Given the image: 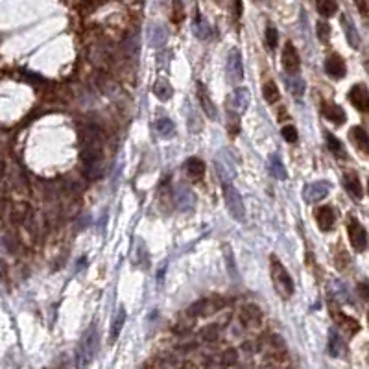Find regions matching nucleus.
<instances>
[{
    "mask_svg": "<svg viewBox=\"0 0 369 369\" xmlns=\"http://www.w3.org/2000/svg\"><path fill=\"white\" fill-rule=\"evenodd\" d=\"M325 139H327V146H329V149L334 153V157H338V159H345V157H347V151L343 148V144L340 143L332 133H325Z\"/></svg>",
    "mask_w": 369,
    "mask_h": 369,
    "instance_id": "cd10ccee",
    "label": "nucleus"
},
{
    "mask_svg": "<svg viewBox=\"0 0 369 369\" xmlns=\"http://www.w3.org/2000/svg\"><path fill=\"white\" fill-rule=\"evenodd\" d=\"M260 319V312L257 306H246L244 310H242V321H244V325H247V327H251V325H257Z\"/></svg>",
    "mask_w": 369,
    "mask_h": 369,
    "instance_id": "c85d7f7f",
    "label": "nucleus"
},
{
    "mask_svg": "<svg viewBox=\"0 0 369 369\" xmlns=\"http://www.w3.org/2000/svg\"><path fill=\"white\" fill-rule=\"evenodd\" d=\"M166 39H168V32H166V28H162L161 24H149V28H148L149 45L159 48V46H162L164 43H166Z\"/></svg>",
    "mask_w": 369,
    "mask_h": 369,
    "instance_id": "dca6fc26",
    "label": "nucleus"
},
{
    "mask_svg": "<svg viewBox=\"0 0 369 369\" xmlns=\"http://www.w3.org/2000/svg\"><path fill=\"white\" fill-rule=\"evenodd\" d=\"M153 94H155L159 100L166 102V100H170V98H172V94H174V89H172V85H170L168 79L159 78L155 81V85H153Z\"/></svg>",
    "mask_w": 369,
    "mask_h": 369,
    "instance_id": "5701e85b",
    "label": "nucleus"
},
{
    "mask_svg": "<svg viewBox=\"0 0 369 369\" xmlns=\"http://www.w3.org/2000/svg\"><path fill=\"white\" fill-rule=\"evenodd\" d=\"M262 96H264V100L268 102V104H277L279 102L281 91H279L277 83H275L273 79L264 81V85H262Z\"/></svg>",
    "mask_w": 369,
    "mask_h": 369,
    "instance_id": "393cba45",
    "label": "nucleus"
},
{
    "mask_svg": "<svg viewBox=\"0 0 369 369\" xmlns=\"http://www.w3.org/2000/svg\"><path fill=\"white\" fill-rule=\"evenodd\" d=\"M126 317H128V314H126V310L120 306L117 312V316H115V319H113V325H111L109 343H115L118 340V336H120V332H122V329H124V323H126Z\"/></svg>",
    "mask_w": 369,
    "mask_h": 369,
    "instance_id": "412c9836",
    "label": "nucleus"
},
{
    "mask_svg": "<svg viewBox=\"0 0 369 369\" xmlns=\"http://www.w3.org/2000/svg\"><path fill=\"white\" fill-rule=\"evenodd\" d=\"M345 353V345H343L342 338L336 334V330H330V338H329V355L338 358Z\"/></svg>",
    "mask_w": 369,
    "mask_h": 369,
    "instance_id": "bb28decb",
    "label": "nucleus"
},
{
    "mask_svg": "<svg viewBox=\"0 0 369 369\" xmlns=\"http://www.w3.org/2000/svg\"><path fill=\"white\" fill-rule=\"evenodd\" d=\"M316 7L319 15H323V17H332L334 13H338V4L334 0H321L316 4Z\"/></svg>",
    "mask_w": 369,
    "mask_h": 369,
    "instance_id": "2f4dec72",
    "label": "nucleus"
},
{
    "mask_svg": "<svg viewBox=\"0 0 369 369\" xmlns=\"http://www.w3.org/2000/svg\"><path fill=\"white\" fill-rule=\"evenodd\" d=\"M223 201L227 205V211L231 213L236 221H244L246 218V207H244V200L233 185H223Z\"/></svg>",
    "mask_w": 369,
    "mask_h": 369,
    "instance_id": "7ed1b4c3",
    "label": "nucleus"
},
{
    "mask_svg": "<svg viewBox=\"0 0 369 369\" xmlns=\"http://www.w3.org/2000/svg\"><path fill=\"white\" fill-rule=\"evenodd\" d=\"M155 131L159 133V137H162V139H172V137L175 135V126L170 118H166V117L159 118L155 122Z\"/></svg>",
    "mask_w": 369,
    "mask_h": 369,
    "instance_id": "a878e982",
    "label": "nucleus"
},
{
    "mask_svg": "<svg viewBox=\"0 0 369 369\" xmlns=\"http://www.w3.org/2000/svg\"><path fill=\"white\" fill-rule=\"evenodd\" d=\"M98 343H100V338H98L96 325H91L89 329L85 330L83 336H81L78 351H76V362H78V366L81 369L87 368L94 360V356L98 353Z\"/></svg>",
    "mask_w": 369,
    "mask_h": 369,
    "instance_id": "f257e3e1",
    "label": "nucleus"
},
{
    "mask_svg": "<svg viewBox=\"0 0 369 369\" xmlns=\"http://www.w3.org/2000/svg\"><path fill=\"white\" fill-rule=\"evenodd\" d=\"M283 67L288 74H297L299 67H301V59H299L297 48L294 46V43H285V48H283Z\"/></svg>",
    "mask_w": 369,
    "mask_h": 369,
    "instance_id": "1a4fd4ad",
    "label": "nucleus"
},
{
    "mask_svg": "<svg viewBox=\"0 0 369 369\" xmlns=\"http://www.w3.org/2000/svg\"><path fill=\"white\" fill-rule=\"evenodd\" d=\"M192 32H194V35L198 39H207L209 35H211V26H209V22L205 19L198 17V20H196L194 26H192Z\"/></svg>",
    "mask_w": 369,
    "mask_h": 369,
    "instance_id": "c756f323",
    "label": "nucleus"
},
{
    "mask_svg": "<svg viewBox=\"0 0 369 369\" xmlns=\"http://www.w3.org/2000/svg\"><path fill=\"white\" fill-rule=\"evenodd\" d=\"M316 32H317V37H319V41L321 43H327L330 37V26H329V22H325V20H319L316 24Z\"/></svg>",
    "mask_w": 369,
    "mask_h": 369,
    "instance_id": "72a5a7b5",
    "label": "nucleus"
},
{
    "mask_svg": "<svg viewBox=\"0 0 369 369\" xmlns=\"http://www.w3.org/2000/svg\"><path fill=\"white\" fill-rule=\"evenodd\" d=\"M351 141L356 144V148L362 151L364 155H368V146H369V141H368V131L360 128V126H355L351 130Z\"/></svg>",
    "mask_w": 369,
    "mask_h": 369,
    "instance_id": "6ab92c4d",
    "label": "nucleus"
},
{
    "mask_svg": "<svg viewBox=\"0 0 369 369\" xmlns=\"http://www.w3.org/2000/svg\"><path fill=\"white\" fill-rule=\"evenodd\" d=\"M270 273H272V283L275 292L279 294L281 299H290L294 295V281H292L290 273L285 266L281 264L275 257H272V264H270Z\"/></svg>",
    "mask_w": 369,
    "mask_h": 369,
    "instance_id": "f03ea898",
    "label": "nucleus"
},
{
    "mask_svg": "<svg viewBox=\"0 0 369 369\" xmlns=\"http://www.w3.org/2000/svg\"><path fill=\"white\" fill-rule=\"evenodd\" d=\"M325 72L329 74L330 78L342 79L343 76H345V72H347V65H345V61H343L342 56L330 54L329 58L325 59Z\"/></svg>",
    "mask_w": 369,
    "mask_h": 369,
    "instance_id": "9b49d317",
    "label": "nucleus"
},
{
    "mask_svg": "<svg viewBox=\"0 0 369 369\" xmlns=\"http://www.w3.org/2000/svg\"><path fill=\"white\" fill-rule=\"evenodd\" d=\"M321 113H323V117L327 118V120H330V122L334 124H343L345 122V111L340 107L338 104H332V102H325L323 105H321Z\"/></svg>",
    "mask_w": 369,
    "mask_h": 369,
    "instance_id": "2eb2a0df",
    "label": "nucleus"
},
{
    "mask_svg": "<svg viewBox=\"0 0 369 369\" xmlns=\"http://www.w3.org/2000/svg\"><path fill=\"white\" fill-rule=\"evenodd\" d=\"M247 105H249V91H247L246 87H236V89L229 94V98H227V107L233 113V117L244 115L247 109Z\"/></svg>",
    "mask_w": 369,
    "mask_h": 369,
    "instance_id": "39448f33",
    "label": "nucleus"
},
{
    "mask_svg": "<svg viewBox=\"0 0 369 369\" xmlns=\"http://www.w3.org/2000/svg\"><path fill=\"white\" fill-rule=\"evenodd\" d=\"M279 43V33L277 30L273 26H268L266 28V45L270 46V48H275Z\"/></svg>",
    "mask_w": 369,
    "mask_h": 369,
    "instance_id": "c9c22d12",
    "label": "nucleus"
},
{
    "mask_svg": "<svg viewBox=\"0 0 369 369\" xmlns=\"http://www.w3.org/2000/svg\"><path fill=\"white\" fill-rule=\"evenodd\" d=\"M286 85H288V89H290V92L294 94V96H297V98L303 96V92H304V81L299 78L297 74H294V78L286 79Z\"/></svg>",
    "mask_w": 369,
    "mask_h": 369,
    "instance_id": "7c9ffc66",
    "label": "nucleus"
},
{
    "mask_svg": "<svg viewBox=\"0 0 369 369\" xmlns=\"http://www.w3.org/2000/svg\"><path fill=\"white\" fill-rule=\"evenodd\" d=\"M175 198H177V203H179V207L181 209H190L192 205L196 203V196L194 192L190 190L188 187H177V190H175Z\"/></svg>",
    "mask_w": 369,
    "mask_h": 369,
    "instance_id": "4be33fe9",
    "label": "nucleus"
},
{
    "mask_svg": "<svg viewBox=\"0 0 369 369\" xmlns=\"http://www.w3.org/2000/svg\"><path fill=\"white\" fill-rule=\"evenodd\" d=\"M347 233H349L351 244L356 251L362 253L368 249V231L355 216H349V220H347Z\"/></svg>",
    "mask_w": 369,
    "mask_h": 369,
    "instance_id": "20e7f679",
    "label": "nucleus"
},
{
    "mask_svg": "<svg viewBox=\"0 0 369 369\" xmlns=\"http://www.w3.org/2000/svg\"><path fill=\"white\" fill-rule=\"evenodd\" d=\"M268 170H270V174H272L273 177H277V179H283V181H285L286 177H288L285 164H283V161H281L277 155L268 157Z\"/></svg>",
    "mask_w": 369,
    "mask_h": 369,
    "instance_id": "b1692460",
    "label": "nucleus"
},
{
    "mask_svg": "<svg viewBox=\"0 0 369 369\" xmlns=\"http://www.w3.org/2000/svg\"><path fill=\"white\" fill-rule=\"evenodd\" d=\"M340 22H342L343 32H345V35H347L349 45L353 46V48H358V46H360V37H358V33H356V28H355V24H353V20H351L345 13H342Z\"/></svg>",
    "mask_w": 369,
    "mask_h": 369,
    "instance_id": "a211bd4d",
    "label": "nucleus"
},
{
    "mask_svg": "<svg viewBox=\"0 0 369 369\" xmlns=\"http://www.w3.org/2000/svg\"><path fill=\"white\" fill-rule=\"evenodd\" d=\"M187 174L194 179V181H200L201 177L205 175V162L201 161L200 157H190L187 161Z\"/></svg>",
    "mask_w": 369,
    "mask_h": 369,
    "instance_id": "aec40b11",
    "label": "nucleus"
},
{
    "mask_svg": "<svg viewBox=\"0 0 369 369\" xmlns=\"http://www.w3.org/2000/svg\"><path fill=\"white\" fill-rule=\"evenodd\" d=\"M356 7H360V11H362L364 17L368 15V2H356Z\"/></svg>",
    "mask_w": 369,
    "mask_h": 369,
    "instance_id": "4c0bfd02",
    "label": "nucleus"
},
{
    "mask_svg": "<svg viewBox=\"0 0 369 369\" xmlns=\"http://www.w3.org/2000/svg\"><path fill=\"white\" fill-rule=\"evenodd\" d=\"M227 76L233 83H240L244 79V61L240 50L233 48L227 56Z\"/></svg>",
    "mask_w": 369,
    "mask_h": 369,
    "instance_id": "423d86ee",
    "label": "nucleus"
},
{
    "mask_svg": "<svg viewBox=\"0 0 369 369\" xmlns=\"http://www.w3.org/2000/svg\"><path fill=\"white\" fill-rule=\"evenodd\" d=\"M330 314H332V319L336 321L338 327H342V330L345 332V334H349V336H353V334H356L358 330H360V325H358V321H356L355 317L347 316V314H343L338 306H330Z\"/></svg>",
    "mask_w": 369,
    "mask_h": 369,
    "instance_id": "6e6552de",
    "label": "nucleus"
},
{
    "mask_svg": "<svg viewBox=\"0 0 369 369\" xmlns=\"http://www.w3.org/2000/svg\"><path fill=\"white\" fill-rule=\"evenodd\" d=\"M330 190V183L327 181H314V183H308L304 185L303 188V198L306 203H317L327 198Z\"/></svg>",
    "mask_w": 369,
    "mask_h": 369,
    "instance_id": "0eeeda50",
    "label": "nucleus"
},
{
    "mask_svg": "<svg viewBox=\"0 0 369 369\" xmlns=\"http://www.w3.org/2000/svg\"><path fill=\"white\" fill-rule=\"evenodd\" d=\"M198 100H200L201 109L205 111V115H207L211 120H216L218 111H216V105L213 104V100H211V96H209V92L203 83H198Z\"/></svg>",
    "mask_w": 369,
    "mask_h": 369,
    "instance_id": "4468645a",
    "label": "nucleus"
},
{
    "mask_svg": "<svg viewBox=\"0 0 369 369\" xmlns=\"http://www.w3.org/2000/svg\"><path fill=\"white\" fill-rule=\"evenodd\" d=\"M214 166H216V172H218V175H220V179H221V183H223V185H233L234 166L231 164V161H229L225 155H223V157H221V155L216 157V162H214Z\"/></svg>",
    "mask_w": 369,
    "mask_h": 369,
    "instance_id": "ddd939ff",
    "label": "nucleus"
},
{
    "mask_svg": "<svg viewBox=\"0 0 369 369\" xmlns=\"http://www.w3.org/2000/svg\"><path fill=\"white\" fill-rule=\"evenodd\" d=\"M281 135H283V139H285L286 143H297V130L294 128V126H285L283 130H281Z\"/></svg>",
    "mask_w": 369,
    "mask_h": 369,
    "instance_id": "f704fd0d",
    "label": "nucleus"
},
{
    "mask_svg": "<svg viewBox=\"0 0 369 369\" xmlns=\"http://www.w3.org/2000/svg\"><path fill=\"white\" fill-rule=\"evenodd\" d=\"M316 221L321 231H332L334 229V223H336V214L332 211V207L329 205H323L316 211Z\"/></svg>",
    "mask_w": 369,
    "mask_h": 369,
    "instance_id": "f8f14e48",
    "label": "nucleus"
},
{
    "mask_svg": "<svg viewBox=\"0 0 369 369\" xmlns=\"http://www.w3.org/2000/svg\"><path fill=\"white\" fill-rule=\"evenodd\" d=\"M343 185H345V190H347L353 198H356V200H360V198L364 196V187H362V183H360V179H358V175L356 174L343 175Z\"/></svg>",
    "mask_w": 369,
    "mask_h": 369,
    "instance_id": "f3484780",
    "label": "nucleus"
},
{
    "mask_svg": "<svg viewBox=\"0 0 369 369\" xmlns=\"http://www.w3.org/2000/svg\"><path fill=\"white\" fill-rule=\"evenodd\" d=\"M223 257H225V262H227V270H229V273H231V277H233V281H238V273H236V262H234V255L233 251H231V247L223 246Z\"/></svg>",
    "mask_w": 369,
    "mask_h": 369,
    "instance_id": "473e14b6",
    "label": "nucleus"
},
{
    "mask_svg": "<svg viewBox=\"0 0 369 369\" xmlns=\"http://www.w3.org/2000/svg\"><path fill=\"white\" fill-rule=\"evenodd\" d=\"M358 288H360V295H362L364 299H368V285H366V283H360Z\"/></svg>",
    "mask_w": 369,
    "mask_h": 369,
    "instance_id": "e433bc0d",
    "label": "nucleus"
},
{
    "mask_svg": "<svg viewBox=\"0 0 369 369\" xmlns=\"http://www.w3.org/2000/svg\"><path fill=\"white\" fill-rule=\"evenodd\" d=\"M349 102L355 105L358 111L362 113H368L369 109V94H368V87L366 83H358V85H353V89L349 91Z\"/></svg>",
    "mask_w": 369,
    "mask_h": 369,
    "instance_id": "9d476101",
    "label": "nucleus"
}]
</instances>
